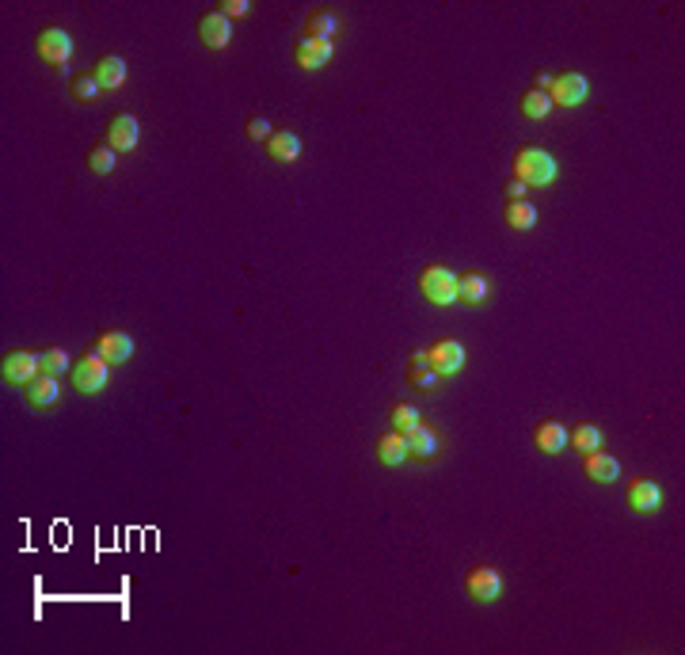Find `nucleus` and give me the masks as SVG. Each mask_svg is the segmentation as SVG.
Listing matches in <instances>:
<instances>
[{"instance_id": "obj_12", "label": "nucleus", "mask_w": 685, "mask_h": 655, "mask_svg": "<svg viewBox=\"0 0 685 655\" xmlns=\"http://www.w3.org/2000/svg\"><path fill=\"white\" fill-rule=\"evenodd\" d=\"M58 396H62L58 377H53V374H43V370L24 385V400H27L31 408H39V412H46V408L58 404Z\"/></svg>"}, {"instance_id": "obj_3", "label": "nucleus", "mask_w": 685, "mask_h": 655, "mask_svg": "<svg viewBox=\"0 0 685 655\" xmlns=\"http://www.w3.org/2000/svg\"><path fill=\"white\" fill-rule=\"evenodd\" d=\"M69 381H72V389H77V393L96 396V393L107 389V381H110V362L100 358L96 351H91V355H81L77 362H72Z\"/></svg>"}, {"instance_id": "obj_21", "label": "nucleus", "mask_w": 685, "mask_h": 655, "mask_svg": "<svg viewBox=\"0 0 685 655\" xmlns=\"http://www.w3.org/2000/svg\"><path fill=\"white\" fill-rule=\"evenodd\" d=\"M91 77L100 81L103 92H115V88L126 84V62L119 58V53H103V58L96 62V69H91Z\"/></svg>"}, {"instance_id": "obj_4", "label": "nucleus", "mask_w": 685, "mask_h": 655, "mask_svg": "<svg viewBox=\"0 0 685 655\" xmlns=\"http://www.w3.org/2000/svg\"><path fill=\"white\" fill-rule=\"evenodd\" d=\"M465 594L472 603H484V606L495 603V598L503 594V575H499V568H491V564H476V568H469Z\"/></svg>"}, {"instance_id": "obj_33", "label": "nucleus", "mask_w": 685, "mask_h": 655, "mask_svg": "<svg viewBox=\"0 0 685 655\" xmlns=\"http://www.w3.org/2000/svg\"><path fill=\"white\" fill-rule=\"evenodd\" d=\"M526 191H529V187L522 184V179H514V176H510L507 184H503V195H507V203H514V198H526Z\"/></svg>"}, {"instance_id": "obj_18", "label": "nucleus", "mask_w": 685, "mask_h": 655, "mask_svg": "<svg viewBox=\"0 0 685 655\" xmlns=\"http://www.w3.org/2000/svg\"><path fill=\"white\" fill-rule=\"evenodd\" d=\"M407 385H412L415 393H434L438 389V374L431 370V358L427 351H415L412 358H407Z\"/></svg>"}, {"instance_id": "obj_31", "label": "nucleus", "mask_w": 685, "mask_h": 655, "mask_svg": "<svg viewBox=\"0 0 685 655\" xmlns=\"http://www.w3.org/2000/svg\"><path fill=\"white\" fill-rule=\"evenodd\" d=\"M244 134L252 138V141H259V145H263L271 134H274V126H271V119H263V115H255V119H248L244 122Z\"/></svg>"}, {"instance_id": "obj_15", "label": "nucleus", "mask_w": 685, "mask_h": 655, "mask_svg": "<svg viewBox=\"0 0 685 655\" xmlns=\"http://www.w3.org/2000/svg\"><path fill=\"white\" fill-rule=\"evenodd\" d=\"M583 472H586V480H595V484H614L621 477V461L605 450H590V453H583Z\"/></svg>"}, {"instance_id": "obj_11", "label": "nucleus", "mask_w": 685, "mask_h": 655, "mask_svg": "<svg viewBox=\"0 0 685 655\" xmlns=\"http://www.w3.org/2000/svg\"><path fill=\"white\" fill-rule=\"evenodd\" d=\"M427 358H431V370L438 377H453L461 366H465V347H461L457 339H434Z\"/></svg>"}, {"instance_id": "obj_1", "label": "nucleus", "mask_w": 685, "mask_h": 655, "mask_svg": "<svg viewBox=\"0 0 685 655\" xmlns=\"http://www.w3.org/2000/svg\"><path fill=\"white\" fill-rule=\"evenodd\" d=\"M510 172H514V179H522L526 187H548L552 179L560 176V164L552 160L541 145H522V149L510 157Z\"/></svg>"}, {"instance_id": "obj_27", "label": "nucleus", "mask_w": 685, "mask_h": 655, "mask_svg": "<svg viewBox=\"0 0 685 655\" xmlns=\"http://www.w3.org/2000/svg\"><path fill=\"white\" fill-rule=\"evenodd\" d=\"M415 427H419V408H415V404H404V400H396V404L388 408V431L412 434Z\"/></svg>"}, {"instance_id": "obj_9", "label": "nucleus", "mask_w": 685, "mask_h": 655, "mask_svg": "<svg viewBox=\"0 0 685 655\" xmlns=\"http://www.w3.org/2000/svg\"><path fill=\"white\" fill-rule=\"evenodd\" d=\"M195 34H198V43L206 46V50H225V46L233 43V20H225V15L214 8V12H206V15H198Z\"/></svg>"}, {"instance_id": "obj_13", "label": "nucleus", "mask_w": 685, "mask_h": 655, "mask_svg": "<svg viewBox=\"0 0 685 655\" xmlns=\"http://www.w3.org/2000/svg\"><path fill=\"white\" fill-rule=\"evenodd\" d=\"M134 339H129L126 332H119V328H107V332H100V339H96V355L100 358H107L110 366H119V362H129L134 358Z\"/></svg>"}, {"instance_id": "obj_10", "label": "nucleus", "mask_w": 685, "mask_h": 655, "mask_svg": "<svg viewBox=\"0 0 685 655\" xmlns=\"http://www.w3.org/2000/svg\"><path fill=\"white\" fill-rule=\"evenodd\" d=\"M138 138H141V126H138V115H129V111H119L115 119L107 122V145L115 153H134L138 149Z\"/></svg>"}, {"instance_id": "obj_32", "label": "nucleus", "mask_w": 685, "mask_h": 655, "mask_svg": "<svg viewBox=\"0 0 685 655\" xmlns=\"http://www.w3.org/2000/svg\"><path fill=\"white\" fill-rule=\"evenodd\" d=\"M217 12L225 15V20H240V15H248V12H252V5H248V0H225V5H221Z\"/></svg>"}, {"instance_id": "obj_29", "label": "nucleus", "mask_w": 685, "mask_h": 655, "mask_svg": "<svg viewBox=\"0 0 685 655\" xmlns=\"http://www.w3.org/2000/svg\"><path fill=\"white\" fill-rule=\"evenodd\" d=\"M39 362H43V374H65V370H72V362H69V351H62V347H46V351H39Z\"/></svg>"}, {"instance_id": "obj_30", "label": "nucleus", "mask_w": 685, "mask_h": 655, "mask_svg": "<svg viewBox=\"0 0 685 655\" xmlns=\"http://www.w3.org/2000/svg\"><path fill=\"white\" fill-rule=\"evenodd\" d=\"M69 88H72V100H77V103H91V100H96V96L103 92L100 81L91 77V72H81V77H72Z\"/></svg>"}, {"instance_id": "obj_23", "label": "nucleus", "mask_w": 685, "mask_h": 655, "mask_svg": "<svg viewBox=\"0 0 685 655\" xmlns=\"http://www.w3.org/2000/svg\"><path fill=\"white\" fill-rule=\"evenodd\" d=\"M339 20L331 12L317 8V12H309V20H305V39H317V43H331L339 34Z\"/></svg>"}, {"instance_id": "obj_8", "label": "nucleus", "mask_w": 685, "mask_h": 655, "mask_svg": "<svg viewBox=\"0 0 685 655\" xmlns=\"http://www.w3.org/2000/svg\"><path fill=\"white\" fill-rule=\"evenodd\" d=\"M624 503H628V511L633 515H655L662 507V488L652 477H636V480H628V488H624Z\"/></svg>"}, {"instance_id": "obj_24", "label": "nucleus", "mask_w": 685, "mask_h": 655, "mask_svg": "<svg viewBox=\"0 0 685 655\" xmlns=\"http://www.w3.org/2000/svg\"><path fill=\"white\" fill-rule=\"evenodd\" d=\"M503 222L514 229V233H529L537 225V206L529 198H514V203L503 206Z\"/></svg>"}, {"instance_id": "obj_19", "label": "nucleus", "mask_w": 685, "mask_h": 655, "mask_svg": "<svg viewBox=\"0 0 685 655\" xmlns=\"http://www.w3.org/2000/svg\"><path fill=\"white\" fill-rule=\"evenodd\" d=\"M533 446L552 458V453H560L567 446V427L560 420H541L533 427Z\"/></svg>"}, {"instance_id": "obj_6", "label": "nucleus", "mask_w": 685, "mask_h": 655, "mask_svg": "<svg viewBox=\"0 0 685 655\" xmlns=\"http://www.w3.org/2000/svg\"><path fill=\"white\" fill-rule=\"evenodd\" d=\"M43 370V362L34 351H5L0 355V377H5V385H27V381Z\"/></svg>"}, {"instance_id": "obj_28", "label": "nucleus", "mask_w": 685, "mask_h": 655, "mask_svg": "<svg viewBox=\"0 0 685 655\" xmlns=\"http://www.w3.org/2000/svg\"><path fill=\"white\" fill-rule=\"evenodd\" d=\"M115 164H119V153L110 149L107 141H103V145L96 141V145L88 149V172H91V176H110V172H115Z\"/></svg>"}, {"instance_id": "obj_20", "label": "nucleus", "mask_w": 685, "mask_h": 655, "mask_svg": "<svg viewBox=\"0 0 685 655\" xmlns=\"http://www.w3.org/2000/svg\"><path fill=\"white\" fill-rule=\"evenodd\" d=\"M374 458L381 461V465H404L407 461V439L404 434H396V431H385V434H377L374 439Z\"/></svg>"}, {"instance_id": "obj_34", "label": "nucleus", "mask_w": 685, "mask_h": 655, "mask_svg": "<svg viewBox=\"0 0 685 655\" xmlns=\"http://www.w3.org/2000/svg\"><path fill=\"white\" fill-rule=\"evenodd\" d=\"M548 84H552V77H548L545 69H537L533 72V88H537V92H548Z\"/></svg>"}, {"instance_id": "obj_22", "label": "nucleus", "mask_w": 685, "mask_h": 655, "mask_svg": "<svg viewBox=\"0 0 685 655\" xmlns=\"http://www.w3.org/2000/svg\"><path fill=\"white\" fill-rule=\"evenodd\" d=\"M457 301L461 305H484L488 301V279L484 275H476V271H469V275H457Z\"/></svg>"}, {"instance_id": "obj_26", "label": "nucleus", "mask_w": 685, "mask_h": 655, "mask_svg": "<svg viewBox=\"0 0 685 655\" xmlns=\"http://www.w3.org/2000/svg\"><path fill=\"white\" fill-rule=\"evenodd\" d=\"M567 446L571 450H579V453H590V450H602V431L595 423H576L567 431Z\"/></svg>"}, {"instance_id": "obj_2", "label": "nucleus", "mask_w": 685, "mask_h": 655, "mask_svg": "<svg viewBox=\"0 0 685 655\" xmlns=\"http://www.w3.org/2000/svg\"><path fill=\"white\" fill-rule=\"evenodd\" d=\"M419 294L427 298L431 305L446 309V305L457 301V275L450 267H442V263H427L419 271Z\"/></svg>"}, {"instance_id": "obj_5", "label": "nucleus", "mask_w": 685, "mask_h": 655, "mask_svg": "<svg viewBox=\"0 0 685 655\" xmlns=\"http://www.w3.org/2000/svg\"><path fill=\"white\" fill-rule=\"evenodd\" d=\"M586 96H590V84L583 72H560V77H552V84H548L552 107H567L571 111V107H583Z\"/></svg>"}, {"instance_id": "obj_7", "label": "nucleus", "mask_w": 685, "mask_h": 655, "mask_svg": "<svg viewBox=\"0 0 685 655\" xmlns=\"http://www.w3.org/2000/svg\"><path fill=\"white\" fill-rule=\"evenodd\" d=\"M34 53H39L43 62H50V65H69V58H72V39H69V31H62V27H43L39 34H34Z\"/></svg>"}, {"instance_id": "obj_17", "label": "nucleus", "mask_w": 685, "mask_h": 655, "mask_svg": "<svg viewBox=\"0 0 685 655\" xmlns=\"http://www.w3.org/2000/svg\"><path fill=\"white\" fill-rule=\"evenodd\" d=\"M263 153L274 160V164H293L301 157V138L293 130H274L267 141H263Z\"/></svg>"}, {"instance_id": "obj_25", "label": "nucleus", "mask_w": 685, "mask_h": 655, "mask_svg": "<svg viewBox=\"0 0 685 655\" xmlns=\"http://www.w3.org/2000/svg\"><path fill=\"white\" fill-rule=\"evenodd\" d=\"M518 111H522L526 119H548L552 115V100H548V92H537V88H526L522 96H518Z\"/></svg>"}, {"instance_id": "obj_14", "label": "nucleus", "mask_w": 685, "mask_h": 655, "mask_svg": "<svg viewBox=\"0 0 685 655\" xmlns=\"http://www.w3.org/2000/svg\"><path fill=\"white\" fill-rule=\"evenodd\" d=\"M407 439V458H415V461H438V453H442V434L431 431L427 423H419L412 434H404Z\"/></svg>"}, {"instance_id": "obj_16", "label": "nucleus", "mask_w": 685, "mask_h": 655, "mask_svg": "<svg viewBox=\"0 0 685 655\" xmlns=\"http://www.w3.org/2000/svg\"><path fill=\"white\" fill-rule=\"evenodd\" d=\"M331 53H336V46L331 43H317V39H298V46H293V62H298V69L312 72V69H324L331 62Z\"/></svg>"}]
</instances>
